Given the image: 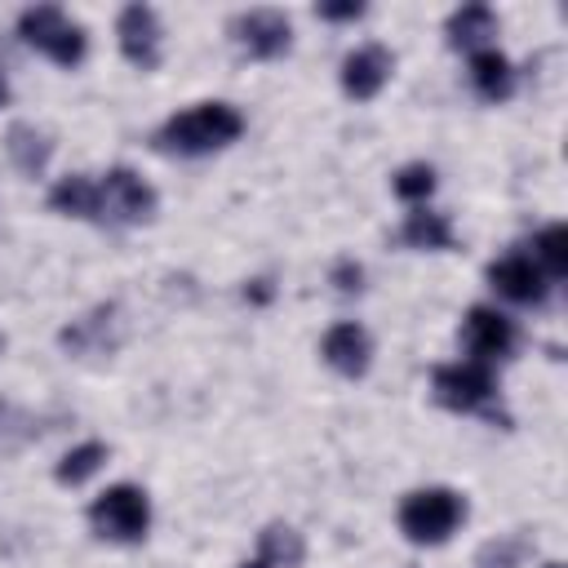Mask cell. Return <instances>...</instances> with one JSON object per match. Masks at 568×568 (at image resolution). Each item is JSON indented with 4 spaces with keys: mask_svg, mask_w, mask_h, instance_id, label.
<instances>
[{
    "mask_svg": "<svg viewBox=\"0 0 568 568\" xmlns=\"http://www.w3.org/2000/svg\"><path fill=\"white\" fill-rule=\"evenodd\" d=\"M497 395V382L488 373V364H439L435 368V399L444 408H457V413H475V408H488Z\"/></svg>",
    "mask_w": 568,
    "mask_h": 568,
    "instance_id": "8992f818",
    "label": "cell"
},
{
    "mask_svg": "<svg viewBox=\"0 0 568 568\" xmlns=\"http://www.w3.org/2000/svg\"><path fill=\"white\" fill-rule=\"evenodd\" d=\"M0 346H4V337H0Z\"/></svg>",
    "mask_w": 568,
    "mask_h": 568,
    "instance_id": "83f0119b",
    "label": "cell"
},
{
    "mask_svg": "<svg viewBox=\"0 0 568 568\" xmlns=\"http://www.w3.org/2000/svg\"><path fill=\"white\" fill-rule=\"evenodd\" d=\"M9 102V84H4V75H0V106Z\"/></svg>",
    "mask_w": 568,
    "mask_h": 568,
    "instance_id": "484cf974",
    "label": "cell"
},
{
    "mask_svg": "<svg viewBox=\"0 0 568 568\" xmlns=\"http://www.w3.org/2000/svg\"><path fill=\"white\" fill-rule=\"evenodd\" d=\"M368 355H373V346H368V333H364L359 324H333V328L324 333V359H328V368H337L342 377L368 373Z\"/></svg>",
    "mask_w": 568,
    "mask_h": 568,
    "instance_id": "7c38bea8",
    "label": "cell"
},
{
    "mask_svg": "<svg viewBox=\"0 0 568 568\" xmlns=\"http://www.w3.org/2000/svg\"><path fill=\"white\" fill-rule=\"evenodd\" d=\"M89 524H93V532L106 537V541H142L146 528H151V501H146L142 488L115 484V488H106V493L93 497Z\"/></svg>",
    "mask_w": 568,
    "mask_h": 568,
    "instance_id": "3957f363",
    "label": "cell"
},
{
    "mask_svg": "<svg viewBox=\"0 0 568 568\" xmlns=\"http://www.w3.org/2000/svg\"><path fill=\"white\" fill-rule=\"evenodd\" d=\"M4 146H9V160L22 169V173H40L44 164H49V155H53V142L36 129V124H13L9 129V138H4Z\"/></svg>",
    "mask_w": 568,
    "mask_h": 568,
    "instance_id": "e0dca14e",
    "label": "cell"
},
{
    "mask_svg": "<svg viewBox=\"0 0 568 568\" xmlns=\"http://www.w3.org/2000/svg\"><path fill=\"white\" fill-rule=\"evenodd\" d=\"M293 564H302V532H293L288 524H271L257 537V555L240 568H293Z\"/></svg>",
    "mask_w": 568,
    "mask_h": 568,
    "instance_id": "5bb4252c",
    "label": "cell"
},
{
    "mask_svg": "<svg viewBox=\"0 0 568 568\" xmlns=\"http://www.w3.org/2000/svg\"><path fill=\"white\" fill-rule=\"evenodd\" d=\"M155 217V191L133 173V169H111L98 182V217L111 226H138Z\"/></svg>",
    "mask_w": 568,
    "mask_h": 568,
    "instance_id": "5b68a950",
    "label": "cell"
},
{
    "mask_svg": "<svg viewBox=\"0 0 568 568\" xmlns=\"http://www.w3.org/2000/svg\"><path fill=\"white\" fill-rule=\"evenodd\" d=\"M435 191V169L430 164H404L395 173V195L399 200H426Z\"/></svg>",
    "mask_w": 568,
    "mask_h": 568,
    "instance_id": "7402d4cb",
    "label": "cell"
},
{
    "mask_svg": "<svg viewBox=\"0 0 568 568\" xmlns=\"http://www.w3.org/2000/svg\"><path fill=\"white\" fill-rule=\"evenodd\" d=\"M115 31H120V53L133 67L155 71V62H160V18H155V9L151 4H124Z\"/></svg>",
    "mask_w": 568,
    "mask_h": 568,
    "instance_id": "ba28073f",
    "label": "cell"
},
{
    "mask_svg": "<svg viewBox=\"0 0 568 568\" xmlns=\"http://www.w3.org/2000/svg\"><path fill=\"white\" fill-rule=\"evenodd\" d=\"M18 31L31 49H40L44 58H53L58 67H75L84 58V31L53 4H36L18 18Z\"/></svg>",
    "mask_w": 568,
    "mask_h": 568,
    "instance_id": "277c9868",
    "label": "cell"
},
{
    "mask_svg": "<svg viewBox=\"0 0 568 568\" xmlns=\"http://www.w3.org/2000/svg\"><path fill=\"white\" fill-rule=\"evenodd\" d=\"M359 280H364V271H359L355 262H337V266H333V284H337V293H359Z\"/></svg>",
    "mask_w": 568,
    "mask_h": 568,
    "instance_id": "cb8c5ba5",
    "label": "cell"
},
{
    "mask_svg": "<svg viewBox=\"0 0 568 568\" xmlns=\"http://www.w3.org/2000/svg\"><path fill=\"white\" fill-rule=\"evenodd\" d=\"M106 462V444H98V439H89V444H80V448H71L62 462H58V484H84L98 466Z\"/></svg>",
    "mask_w": 568,
    "mask_h": 568,
    "instance_id": "44dd1931",
    "label": "cell"
},
{
    "mask_svg": "<svg viewBox=\"0 0 568 568\" xmlns=\"http://www.w3.org/2000/svg\"><path fill=\"white\" fill-rule=\"evenodd\" d=\"M532 262L541 266V275H550V280H564L568 275V226H546V231H537V240H532Z\"/></svg>",
    "mask_w": 568,
    "mask_h": 568,
    "instance_id": "ffe728a7",
    "label": "cell"
},
{
    "mask_svg": "<svg viewBox=\"0 0 568 568\" xmlns=\"http://www.w3.org/2000/svg\"><path fill=\"white\" fill-rule=\"evenodd\" d=\"M524 537H497V541H488L484 550H479V568H519V559H524Z\"/></svg>",
    "mask_w": 568,
    "mask_h": 568,
    "instance_id": "603a6c76",
    "label": "cell"
},
{
    "mask_svg": "<svg viewBox=\"0 0 568 568\" xmlns=\"http://www.w3.org/2000/svg\"><path fill=\"white\" fill-rule=\"evenodd\" d=\"M49 204L58 213H71V217H98V182H89V178H62L49 191Z\"/></svg>",
    "mask_w": 568,
    "mask_h": 568,
    "instance_id": "d6986e66",
    "label": "cell"
},
{
    "mask_svg": "<svg viewBox=\"0 0 568 568\" xmlns=\"http://www.w3.org/2000/svg\"><path fill=\"white\" fill-rule=\"evenodd\" d=\"M386 80H390V53L382 44H364V49L346 53V62H342V89L351 98L368 102V98L382 93Z\"/></svg>",
    "mask_w": 568,
    "mask_h": 568,
    "instance_id": "30bf717a",
    "label": "cell"
},
{
    "mask_svg": "<svg viewBox=\"0 0 568 568\" xmlns=\"http://www.w3.org/2000/svg\"><path fill=\"white\" fill-rule=\"evenodd\" d=\"M497 36V18L488 4H462L453 18H448V44L453 49H488V40Z\"/></svg>",
    "mask_w": 568,
    "mask_h": 568,
    "instance_id": "4fadbf2b",
    "label": "cell"
},
{
    "mask_svg": "<svg viewBox=\"0 0 568 568\" xmlns=\"http://www.w3.org/2000/svg\"><path fill=\"white\" fill-rule=\"evenodd\" d=\"M364 4L359 0H346V4H320V18H333V22H346V18H359Z\"/></svg>",
    "mask_w": 568,
    "mask_h": 568,
    "instance_id": "d4e9b609",
    "label": "cell"
},
{
    "mask_svg": "<svg viewBox=\"0 0 568 568\" xmlns=\"http://www.w3.org/2000/svg\"><path fill=\"white\" fill-rule=\"evenodd\" d=\"M488 284H493L501 297H510V302H541V297H546V275H541V266H537L532 257H524V253H510V257L493 262V266H488Z\"/></svg>",
    "mask_w": 568,
    "mask_h": 568,
    "instance_id": "8fae6325",
    "label": "cell"
},
{
    "mask_svg": "<svg viewBox=\"0 0 568 568\" xmlns=\"http://www.w3.org/2000/svg\"><path fill=\"white\" fill-rule=\"evenodd\" d=\"M546 568H559V564H546Z\"/></svg>",
    "mask_w": 568,
    "mask_h": 568,
    "instance_id": "4316f807",
    "label": "cell"
},
{
    "mask_svg": "<svg viewBox=\"0 0 568 568\" xmlns=\"http://www.w3.org/2000/svg\"><path fill=\"white\" fill-rule=\"evenodd\" d=\"M470 84H475V93L488 98V102L510 98V89H515V71H510L506 53H497V49H479V53L470 58Z\"/></svg>",
    "mask_w": 568,
    "mask_h": 568,
    "instance_id": "9a60e30c",
    "label": "cell"
},
{
    "mask_svg": "<svg viewBox=\"0 0 568 568\" xmlns=\"http://www.w3.org/2000/svg\"><path fill=\"white\" fill-rule=\"evenodd\" d=\"M244 133V115L226 102H200L173 120H164V129L155 133V146L160 151H173V155H209L226 142H235Z\"/></svg>",
    "mask_w": 568,
    "mask_h": 568,
    "instance_id": "6da1fadb",
    "label": "cell"
},
{
    "mask_svg": "<svg viewBox=\"0 0 568 568\" xmlns=\"http://www.w3.org/2000/svg\"><path fill=\"white\" fill-rule=\"evenodd\" d=\"M111 320H115V306L89 311L84 320H75L71 328H62V346H67L71 355H102V351H111V337H106Z\"/></svg>",
    "mask_w": 568,
    "mask_h": 568,
    "instance_id": "2e32d148",
    "label": "cell"
},
{
    "mask_svg": "<svg viewBox=\"0 0 568 568\" xmlns=\"http://www.w3.org/2000/svg\"><path fill=\"white\" fill-rule=\"evenodd\" d=\"M462 337H466V351L475 355V364H493V359L510 355L515 324L501 311H493V306H470L466 324H462Z\"/></svg>",
    "mask_w": 568,
    "mask_h": 568,
    "instance_id": "9c48e42d",
    "label": "cell"
},
{
    "mask_svg": "<svg viewBox=\"0 0 568 568\" xmlns=\"http://www.w3.org/2000/svg\"><path fill=\"white\" fill-rule=\"evenodd\" d=\"M231 31H235V40L248 58H280L293 40V27L280 9H248L231 22Z\"/></svg>",
    "mask_w": 568,
    "mask_h": 568,
    "instance_id": "52a82bcc",
    "label": "cell"
},
{
    "mask_svg": "<svg viewBox=\"0 0 568 568\" xmlns=\"http://www.w3.org/2000/svg\"><path fill=\"white\" fill-rule=\"evenodd\" d=\"M399 240H404L408 248H453V226H448L444 213L413 209L408 222H404V231H399Z\"/></svg>",
    "mask_w": 568,
    "mask_h": 568,
    "instance_id": "ac0fdd59",
    "label": "cell"
},
{
    "mask_svg": "<svg viewBox=\"0 0 568 568\" xmlns=\"http://www.w3.org/2000/svg\"><path fill=\"white\" fill-rule=\"evenodd\" d=\"M466 519V501L453 488H417L399 506V528L417 546H439Z\"/></svg>",
    "mask_w": 568,
    "mask_h": 568,
    "instance_id": "7a4b0ae2",
    "label": "cell"
}]
</instances>
